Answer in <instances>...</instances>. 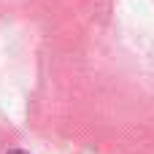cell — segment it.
<instances>
[{
	"label": "cell",
	"mask_w": 154,
	"mask_h": 154,
	"mask_svg": "<svg viewBox=\"0 0 154 154\" xmlns=\"http://www.w3.org/2000/svg\"><path fill=\"white\" fill-rule=\"evenodd\" d=\"M8 154H27V152H8Z\"/></svg>",
	"instance_id": "1"
}]
</instances>
